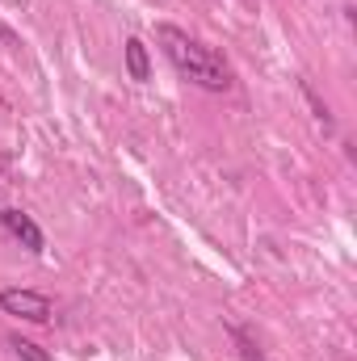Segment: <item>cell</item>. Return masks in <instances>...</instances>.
<instances>
[{"instance_id":"obj_3","label":"cell","mask_w":357,"mask_h":361,"mask_svg":"<svg viewBox=\"0 0 357 361\" xmlns=\"http://www.w3.org/2000/svg\"><path fill=\"white\" fill-rule=\"evenodd\" d=\"M0 231H8L25 252H34V257H42L47 252V235H42V227L25 214V210H17V206H0Z\"/></svg>"},{"instance_id":"obj_7","label":"cell","mask_w":357,"mask_h":361,"mask_svg":"<svg viewBox=\"0 0 357 361\" xmlns=\"http://www.w3.org/2000/svg\"><path fill=\"white\" fill-rule=\"evenodd\" d=\"M298 92H303V97H307V105H311V109H315V118H320V122H324V126H328V130H332V114H328V105H324V101H320V92L311 89V85H307V80H298Z\"/></svg>"},{"instance_id":"obj_6","label":"cell","mask_w":357,"mask_h":361,"mask_svg":"<svg viewBox=\"0 0 357 361\" xmlns=\"http://www.w3.org/2000/svg\"><path fill=\"white\" fill-rule=\"evenodd\" d=\"M8 349H13V353H17L21 361H51V353H47L42 345H34V341H25L21 332H13V336H8Z\"/></svg>"},{"instance_id":"obj_4","label":"cell","mask_w":357,"mask_h":361,"mask_svg":"<svg viewBox=\"0 0 357 361\" xmlns=\"http://www.w3.org/2000/svg\"><path fill=\"white\" fill-rule=\"evenodd\" d=\"M122 59H126V76L135 80V85H147V76H152V55H147V42L143 38H126V47H122Z\"/></svg>"},{"instance_id":"obj_1","label":"cell","mask_w":357,"mask_h":361,"mask_svg":"<svg viewBox=\"0 0 357 361\" xmlns=\"http://www.w3.org/2000/svg\"><path fill=\"white\" fill-rule=\"evenodd\" d=\"M156 47L164 51V59L177 68L181 80H189L193 89H206V92H227L236 85L231 76V63L202 38H193L189 30H181L173 21H160L156 25Z\"/></svg>"},{"instance_id":"obj_2","label":"cell","mask_w":357,"mask_h":361,"mask_svg":"<svg viewBox=\"0 0 357 361\" xmlns=\"http://www.w3.org/2000/svg\"><path fill=\"white\" fill-rule=\"evenodd\" d=\"M0 311L17 315L25 324H51V315H55L51 298L38 294V290H0Z\"/></svg>"},{"instance_id":"obj_5","label":"cell","mask_w":357,"mask_h":361,"mask_svg":"<svg viewBox=\"0 0 357 361\" xmlns=\"http://www.w3.org/2000/svg\"><path fill=\"white\" fill-rule=\"evenodd\" d=\"M227 332H231V341H236V353H240V361H265L261 345L253 341V332H248V328H240V324H227Z\"/></svg>"}]
</instances>
